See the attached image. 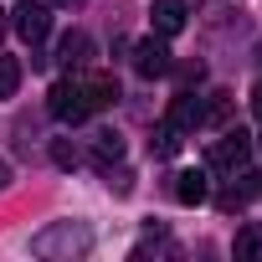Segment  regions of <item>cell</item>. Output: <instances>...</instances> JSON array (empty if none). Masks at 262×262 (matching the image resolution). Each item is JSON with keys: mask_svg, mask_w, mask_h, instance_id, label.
Segmentation results:
<instances>
[{"mask_svg": "<svg viewBox=\"0 0 262 262\" xmlns=\"http://www.w3.org/2000/svg\"><path fill=\"white\" fill-rule=\"evenodd\" d=\"M52 160H57L62 170H72V165H77V149H72L67 139H57V144H52Z\"/></svg>", "mask_w": 262, "mask_h": 262, "instance_id": "obj_16", "label": "cell"}, {"mask_svg": "<svg viewBox=\"0 0 262 262\" xmlns=\"http://www.w3.org/2000/svg\"><path fill=\"white\" fill-rule=\"evenodd\" d=\"M47 108H52V118H57V123H82V118L93 113V103H88L82 82H57V88H52V98H47Z\"/></svg>", "mask_w": 262, "mask_h": 262, "instance_id": "obj_3", "label": "cell"}, {"mask_svg": "<svg viewBox=\"0 0 262 262\" xmlns=\"http://www.w3.org/2000/svg\"><path fill=\"white\" fill-rule=\"evenodd\" d=\"M180 144H185V134H180V128H175L170 118L155 128V139H149V149H155L160 160H175V155H180Z\"/></svg>", "mask_w": 262, "mask_h": 262, "instance_id": "obj_11", "label": "cell"}, {"mask_svg": "<svg viewBox=\"0 0 262 262\" xmlns=\"http://www.w3.org/2000/svg\"><path fill=\"white\" fill-rule=\"evenodd\" d=\"M16 31L36 47L52 31V6H47V0H21V6H16Z\"/></svg>", "mask_w": 262, "mask_h": 262, "instance_id": "obj_4", "label": "cell"}, {"mask_svg": "<svg viewBox=\"0 0 262 262\" xmlns=\"http://www.w3.org/2000/svg\"><path fill=\"white\" fill-rule=\"evenodd\" d=\"M88 247H93V231L88 226H72V221H57L52 231H36L31 236V252H41V257H77Z\"/></svg>", "mask_w": 262, "mask_h": 262, "instance_id": "obj_1", "label": "cell"}, {"mask_svg": "<svg viewBox=\"0 0 262 262\" xmlns=\"http://www.w3.org/2000/svg\"><path fill=\"white\" fill-rule=\"evenodd\" d=\"M21 88V62L16 57H0V98H11Z\"/></svg>", "mask_w": 262, "mask_h": 262, "instance_id": "obj_14", "label": "cell"}, {"mask_svg": "<svg viewBox=\"0 0 262 262\" xmlns=\"http://www.w3.org/2000/svg\"><path fill=\"white\" fill-rule=\"evenodd\" d=\"M108 190H113V195H128V190H134V175H128V170L108 175Z\"/></svg>", "mask_w": 262, "mask_h": 262, "instance_id": "obj_17", "label": "cell"}, {"mask_svg": "<svg viewBox=\"0 0 262 262\" xmlns=\"http://www.w3.org/2000/svg\"><path fill=\"white\" fill-rule=\"evenodd\" d=\"M0 36H6V11H0Z\"/></svg>", "mask_w": 262, "mask_h": 262, "instance_id": "obj_21", "label": "cell"}, {"mask_svg": "<svg viewBox=\"0 0 262 262\" xmlns=\"http://www.w3.org/2000/svg\"><path fill=\"white\" fill-rule=\"evenodd\" d=\"M93 155L108 165V160H118V155H123V139L113 134V128H103V134H93Z\"/></svg>", "mask_w": 262, "mask_h": 262, "instance_id": "obj_13", "label": "cell"}, {"mask_svg": "<svg viewBox=\"0 0 262 262\" xmlns=\"http://www.w3.org/2000/svg\"><path fill=\"white\" fill-rule=\"evenodd\" d=\"M47 6H82V0H47Z\"/></svg>", "mask_w": 262, "mask_h": 262, "instance_id": "obj_20", "label": "cell"}, {"mask_svg": "<svg viewBox=\"0 0 262 262\" xmlns=\"http://www.w3.org/2000/svg\"><path fill=\"white\" fill-rule=\"evenodd\" d=\"M257 62H262V41H257Z\"/></svg>", "mask_w": 262, "mask_h": 262, "instance_id": "obj_22", "label": "cell"}, {"mask_svg": "<svg viewBox=\"0 0 262 262\" xmlns=\"http://www.w3.org/2000/svg\"><path fill=\"white\" fill-rule=\"evenodd\" d=\"M226 118H231V98H226V93H216V98L206 103V123H226Z\"/></svg>", "mask_w": 262, "mask_h": 262, "instance_id": "obj_15", "label": "cell"}, {"mask_svg": "<svg viewBox=\"0 0 262 262\" xmlns=\"http://www.w3.org/2000/svg\"><path fill=\"white\" fill-rule=\"evenodd\" d=\"M6 185H11V165H6V160H0V190H6Z\"/></svg>", "mask_w": 262, "mask_h": 262, "instance_id": "obj_19", "label": "cell"}, {"mask_svg": "<svg viewBox=\"0 0 262 262\" xmlns=\"http://www.w3.org/2000/svg\"><path fill=\"white\" fill-rule=\"evenodd\" d=\"M134 72H139V77H165V72H170V47L155 41V36H144V41L134 47Z\"/></svg>", "mask_w": 262, "mask_h": 262, "instance_id": "obj_5", "label": "cell"}, {"mask_svg": "<svg viewBox=\"0 0 262 262\" xmlns=\"http://www.w3.org/2000/svg\"><path fill=\"white\" fill-rule=\"evenodd\" d=\"M206 195H211V185H206L201 170H180V175H175V201H180V206H201Z\"/></svg>", "mask_w": 262, "mask_h": 262, "instance_id": "obj_8", "label": "cell"}, {"mask_svg": "<svg viewBox=\"0 0 262 262\" xmlns=\"http://www.w3.org/2000/svg\"><path fill=\"white\" fill-rule=\"evenodd\" d=\"M82 93H88V103H93V108H108V103H118V82H113L108 72H93V77L82 82Z\"/></svg>", "mask_w": 262, "mask_h": 262, "instance_id": "obj_10", "label": "cell"}, {"mask_svg": "<svg viewBox=\"0 0 262 262\" xmlns=\"http://www.w3.org/2000/svg\"><path fill=\"white\" fill-rule=\"evenodd\" d=\"M252 108H257V118H262V82L252 88Z\"/></svg>", "mask_w": 262, "mask_h": 262, "instance_id": "obj_18", "label": "cell"}, {"mask_svg": "<svg viewBox=\"0 0 262 262\" xmlns=\"http://www.w3.org/2000/svg\"><path fill=\"white\" fill-rule=\"evenodd\" d=\"M170 123L180 128V134L201 128V123H206V103H201V98H190V93H180V98L170 103Z\"/></svg>", "mask_w": 262, "mask_h": 262, "instance_id": "obj_7", "label": "cell"}, {"mask_svg": "<svg viewBox=\"0 0 262 262\" xmlns=\"http://www.w3.org/2000/svg\"><path fill=\"white\" fill-rule=\"evenodd\" d=\"M252 160V139L242 134V128H226L221 139H211V149H206V165L211 170H242Z\"/></svg>", "mask_w": 262, "mask_h": 262, "instance_id": "obj_2", "label": "cell"}, {"mask_svg": "<svg viewBox=\"0 0 262 262\" xmlns=\"http://www.w3.org/2000/svg\"><path fill=\"white\" fill-rule=\"evenodd\" d=\"M88 52H93V41H88L82 31H67V36H62V47H57V57H62L72 72H77V67H88Z\"/></svg>", "mask_w": 262, "mask_h": 262, "instance_id": "obj_9", "label": "cell"}, {"mask_svg": "<svg viewBox=\"0 0 262 262\" xmlns=\"http://www.w3.org/2000/svg\"><path fill=\"white\" fill-rule=\"evenodd\" d=\"M149 21L160 36H180L185 31V0H155L149 6Z\"/></svg>", "mask_w": 262, "mask_h": 262, "instance_id": "obj_6", "label": "cell"}, {"mask_svg": "<svg viewBox=\"0 0 262 262\" xmlns=\"http://www.w3.org/2000/svg\"><path fill=\"white\" fill-rule=\"evenodd\" d=\"M236 257H242V262H257V257H262V226H257V221L236 231Z\"/></svg>", "mask_w": 262, "mask_h": 262, "instance_id": "obj_12", "label": "cell"}]
</instances>
